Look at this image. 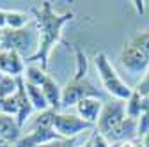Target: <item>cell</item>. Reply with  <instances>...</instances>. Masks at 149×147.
Returning <instances> with one entry per match:
<instances>
[{
    "instance_id": "cell-1",
    "label": "cell",
    "mask_w": 149,
    "mask_h": 147,
    "mask_svg": "<svg viewBox=\"0 0 149 147\" xmlns=\"http://www.w3.org/2000/svg\"><path fill=\"white\" fill-rule=\"evenodd\" d=\"M32 14L37 34H39V46H37L36 55L27 62L48 67L52 50L59 43H62V28L74 20V11L55 12L52 2H41L37 7H32Z\"/></svg>"
},
{
    "instance_id": "cell-2",
    "label": "cell",
    "mask_w": 149,
    "mask_h": 147,
    "mask_svg": "<svg viewBox=\"0 0 149 147\" xmlns=\"http://www.w3.org/2000/svg\"><path fill=\"white\" fill-rule=\"evenodd\" d=\"M94 66H96V71H98V76L101 80L103 89L114 99L126 101L132 96L133 89L119 76L117 69L114 67V64H112V60L108 59V55L105 51H100L94 55Z\"/></svg>"
},
{
    "instance_id": "cell-3",
    "label": "cell",
    "mask_w": 149,
    "mask_h": 147,
    "mask_svg": "<svg viewBox=\"0 0 149 147\" xmlns=\"http://www.w3.org/2000/svg\"><path fill=\"white\" fill-rule=\"evenodd\" d=\"M37 46H39V34H37L36 23L27 25L25 28L20 30H11L6 28L2 32V44H0V50H7V51H16L20 53L25 60L32 59Z\"/></svg>"
},
{
    "instance_id": "cell-4",
    "label": "cell",
    "mask_w": 149,
    "mask_h": 147,
    "mask_svg": "<svg viewBox=\"0 0 149 147\" xmlns=\"http://www.w3.org/2000/svg\"><path fill=\"white\" fill-rule=\"evenodd\" d=\"M91 96H100L94 83L89 78H82V80L73 78L62 87V110L69 106H77L82 99L91 98Z\"/></svg>"
},
{
    "instance_id": "cell-5",
    "label": "cell",
    "mask_w": 149,
    "mask_h": 147,
    "mask_svg": "<svg viewBox=\"0 0 149 147\" xmlns=\"http://www.w3.org/2000/svg\"><path fill=\"white\" fill-rule=\"evenodd\" d=\"M119 62L130 75H146L149 67V57L132 41H126L119 51Z\"/></svg>"
},
{
    "instance_id": "cell-6",
    "label": "cell",
    "mask_w": 149,
    "mask_h": 147,
    "mask_svg": "<svg viewBox=\"0 0 149 147\" xmlns=\"http://www.w3.org/2000/svg\"><path fill=\"white\" fill-rule=\"evenodd\" d=\"M92 128L94 126L85 122L77 114H66V112H57L55 114L53 130L57 131L59 137H62V138H77L82 133L91 131Z\"/></svg>"
},
{
    "instance_id": "cell-7",
    "label": "cell",
    "mask_w": 149,
    "mask_h": 147,
    "mask_svg": "<svg viewBox=\"0 0 149 147\" xmlns=\"http://www.w3.org/2000/svg\"><path fill=\"white\" fill-rule=\"evenodd\" d=\"M126 119V106H124V101H119V99H112L108 103L103 105V110H101V115L96 122V131L107 135L108 131H112L117 124H121L123 121Z\"/></svg>"
},
{
    "instance_id": "cell-8",
    "label": "cell",
    "mask_w": 149,
    "mask_h": 147,
    "mask_svg": "<svg viewBox=\"0 0 149 147\" xmlns=\"http://www.w3.org/2000/svg\"><path fill=\"white\" fill-rule=\"evenodd\" d=\"M57 138L62 137H59V133L53 128H36V130H29L25 135H22V138L16 142L14 147H41Z\"/></svg>"
},
{
    "instance_id": "cell-9",
    "label": "cell",
    "mask_w": 149,
    "mask_h": 147,
    "mask_svg": "<svg viewBox=\"0 0 149 147\" xmlns=\"http://www.w3.org/2000/svg\"><path fill=\"white\" fill-rule=\"evenodd\" d=\"M27 69V60L16 51H7L0 50V73L13 78L23 76V73Z\"/></svg>"
},
{
    "instance_id": "cell-10",
    "label": "cell",
    "mask_w": 149,
    "mask_h": 147,
    "mask_svg": "<svg viewBox=\"0 0 149 147\" xmlns=\"http://www.w3.org/2000/svg\"><path fill=\"white\" fill-rule=\"evenodd\" d=\"M105 137L110 144H124V142H132L135 138H140L139 130H137V121L126 117L121 124H117L114 130L108 131Z\"/></svg>"
},
{
    "instance_id": "cell-11",
    "label": "cell",
    "mask_w": 149,
    "mask_h": 147,
    "mask_svg": "<svg viewBox=\"0 0 149 147\" xmlns=\"http://www.w3.org/2000/svg\"><path fill=\"white\" fill-rule=\"evenodd\" d=\"M103 105H105V101L100 96H91V98L82 99L74 108H77V115L78 117H82L85 122H89L92 126H96V122H98V119L101 115Z\"/></svg>"
},
{
    "instance_id": "cell-12",
    "label": "cell",
    "mask_w": 149,
    "mask_h": 147,
    "mask_svg": "<svg viewBox=\"0 0 149 147\" xmlns=\"http://www.w3.org/2000/svg\"><path fill=\"white\" fill-rule=\"evenodd\" d=\"M22 130L23 128L18 124L16 117L0 112V137H2L7 144L16 145V142L22 138Z\"/></svg>"
},
{
    "instance_id": "cell-13",
    "label": "cell",
    "mask_w": 149,
    "mask_h": 147,
    "mask_svg": "<svg viewBox=\"0 0 149 147\" xmlns=\"http://www.w3.org/2000/svg\"><path fill=\"white\" fill-rule=\"evenodd\" d=\"M18 115H16V121L22 128L27 124V121L30 119L32 112H34V106L27 96V90H25V83H23V76L18 78Z\"/></svg>"
},
{
    "instance_id": "cell-14",
    "label": "cell",
    "mask_w": 149,
    "mask_h": 147,
    "mask_svg": "<svg viewBox=\"0 0 149 147\" xmlns=\"http://www.w3.org/2000/svg\"><path fill=\"white\" fill-rule=\"evenodd\" d=\"M43 94L46 98V103L52 110L55 112H61L62 110V87L55 82L52 76H48V80L43 83Z\"/></svg>"
},
{
    "instance_id": "cell-15",
    "label": "cell",
    "mask_w": 149,
    "mask_h": 147,
    "mask_svg": "<svg viewBox=\"0 0 149 147\" xmlns=\"http://www.w3.org/2000/svg\"><path fill=\"white\" fill-rule=\"evenodd\" d=\"M48 71L46 67H43L41 64H29L25 73H23V80L27 83H32V85H37V87H43V83L48 80Z\"/></svg>"
},
{
    "instance_id": "cell-16",
    "label": "cell",
    "mask_w": 149,
    "mask_h": 147,
    "mask_svg": "<svg viewBox=\"0 0 149 147\" xmlns=\"http://www.w3.org/2000/svg\"><path fill=\"white\" fill-rule=\"evenodd\" d=\"M23 83H25L27 96H29V99H30V103H32L36 112H45V110H50V106L46 103V98L43 94V89L37 87V85H32V83H27L25 80H23Z\"/></svg>"
},
{
    "instance_id": "cell-17",
    "label": "cell",
    "mask_w": 149,
    "mask_h": 147,
    "mask_svg": "<svg viewBox=\"0 0 149 147\" xmlns=\"http://www.w3.org/2000/svg\"><path fill=\"white\" fill-rule=\"evenodd\" d=\"M124 106H126V117L137 121L142 115V96L133 90L132 96L124 101Z\"/></svg>"
},
{
    "instance_id": "cell-18",
    "label": "cell",
    "mask_w": 149,
    "mask_h": 147,
    "mask_svg": "<svg viewBox=\"0 0 149 147\" xmlns=\"http://www.w3.org/2000/svg\"><path fill=\"white\" fill-rule=\"evenodd\" d=\"M27 25H30L27 12L16 11V9L7 11V28H11V30H20V28H25Z\"/></svg>"
},
{
    "instance_id": "cell-19",
    "label": "cell",
    "mask_w": 149,
    "mask_h": 147,
    "mask_svg": "<svg viewBox=\"0 0 149 147\" xmlns=\"http://www.w3.org/2000/svg\"><path fill=\"white\" fill-rule=\"evenodd\" d=\"M55 110H45V112H37V115L32 119L29 130H36V128H53V121H55Z\"/></svg>"
},
{
    "instance_id": "cell-20",
    "label": "cell",
    "mask_w": 149,
    "mask_h": 147,
    "mask_svg": "<svg viewBox=\"0 0 149 147\" xmlns=\"http://www.w3.org/2000/svg\"><path fill=\"white\" fill-rule=\"evenodd\" d=\"M16 90H18V78L7 76V75L0 78V96L2 98H9L16 94Z\"/></svg>"
},
{
    "instance_id": "cell-21",
    "label": "cell",
    "mask_w": 149,
    "mask_h": 147,
    "mask_svg": "<svg viewBox=\"0 0 149 147\" xmlns=\"http://www.w3.org/2000/svg\"><path fill=\"white\" fill-rule=\"evenodd\" d=\"M130 41H132L135 46H139L147 55V57H149V28H144V30L135 32L132 37H130Z\"/></svg>"
},
{
    "instance_id": "cell-22",
    "label": "cell",
    "mask_w": 149,
    "mask_h": 147,
    "mask_svg": "<svg viewBox=\"0 0 149 147\" xmlns=\"http://www.w3.org/2000/svg\"><path fill=\"white\" fill-rule=\"evenodd\" d=\"M74 53H77V71H74V76L77 80H82V78H87V57L84 55V51L80 48H74Z\"/></svg>"
},
{
    "instance_id": "cell-23",
    "label": "cell",
    "mask_w": 149,
    "mask_h": 147,
    "mask_svg": "<svg viewBox=\"0 0 149 147\" xmlns=\"http://www.w3.org/2000/svg\"><path fill=\"white\" fill-rule=\"evenodd\" d=\"M16 92H18V90H16ZM2 114L13 115V117L18 115V94H13V96H9V98H4Z\"/></svg>"
},
{
    "instance_id": "cell-24",
    "label": "cell",
    "mask_w": 149,
    "mask_h": 147,
    "mask_svg": "<svg viewBox=\"0 0 149 147\" xmlns=\"http://www.w3.org/2000/svg\"><path fill=\"white\" fill-rule=\"evenodd\" d=\"M85 144H87V147H112L110 142L107 140V137L100 131H92Z\"/></svg>"
},
{
    "instance_id": "cell-25",
    "label": "cell",
    "mask_w": 149,
    "mask_h": 147,
    "mask_svg": "<svg viewBox=\"0 0 149 147\" xmlns=\"http://www.w3.org/2000/svg\"><path fill=\"white\" fill-rule=\"evenodd\" d=\"M77 144H78V137L77 138H57V140L48 142L41 147H80Z\"/></svg>"
},
{
    "instance_id": "cell-26",
    "label": "cell",
    "mask_w": 149,
    "mask_h": 147,
    "mask_svg": "<svg viewBox=\"0 0 149 147\" xmlns=\"http://www.w3.org/2000/svg\"><path fill=\"white\" fill-rule=\"evenodd\" d=\"M135 92H139L142 98H149V73H146V75L137 82V85L133 87Z\"/></svg>"
},
{
    "instance_id": "cell-27",
    "label": "cell",
    "mask_w": 149,
    "mask_h": 147,
    "mask_svg": "<svg viewBox=\"0 0 149 147\" xmlns=\"http://www.w3.org/2000/svg\"><path fill=\"white\" fill-rule=\"evenodd\" d=\"M137 130L140 138L149 133V112H142V115L137 119Z\"/></svg>"
},
{
    "instance_id": "cell-28",
    "label": "cell",
    "mask_w": 149,
    "mask_h": 147,
    "mask_svg": "<svg viewBox=\"0 0 149 147\" xmlns=\"http://www.w3.org/2000/svg\"><path fill=\"white\" fill-rule=\"evenodd\" d=\"M6 28H7V11L0 7V30H6Z\"/></svg>"
},
{
    "instance_id": "cell-29",
    "label": "cell",
    "mask_w": 149,
    "mask_h": 147,
    "mask_svg": "<svg viewBox=\"0 0 149 147\" xmlns=\"http://www.w3.org/2000/svg\"><path fill=\"white\" fill-rule=\"evenodd\" d=\"M123 147H146V145H144L142 138H135V140H132V142H124Z\"/></svg>"
},
{
    "instance_id": "cell-30",
    "label": "cell",
    "mask_w": 149,
    "mask_h": 147,
    "mask_svg": "<svg viewBox=\"0 0 149 147\" xmlns=\"http://www.w3.org/2000/svg\"><path fill=\"white\" fill-rule=\"evenodd\" d=\"M142 112H149V98H142Z\"/></svg>"
},
{
    "instance_id": "cell-31",
    "label": "cell",
    "mask_w": 149,
    "mask_h": 147,
    "mask_svg": "<svg viewBox=\"0 0 149 147\" xmlns=\"http://www.w3.org/2000/svg\"><path fill=\"white\" fill-rule=\"evenodd\" d=\"M0 147H13V145H11V144H7L2 137H0Z\"/></svg>"
},
{
    "instance_id": "cell-32",
    "label": "cell",
    "mask_w": 149,
    "mask_h": 147,
    "mask_svg": "<svg viewBox=\"0 0 149 147\" xmlns=\"http://www.w3.org/2000/svg\"><path fill=\"white\" fill-rule=\"evenodd\" d=\"M142 142H144V145H146V147H149V133H147L146 137H142Z\"/></svg>"
},
{
    "instance_id": "cell-33",
    "label": "cell",
    "mask_w": 149,
    "mask_h": 147,
    "mask_svg": "<svg viewBox=\"0 0 149 147\" xmlns=\"http://www.w3.org/2000/svg\"><path fill=\"white\" fill-rule=\"evenodd\" d=\"M2 105H4V98L0 96V112H2Z\"/></svg>"
},
{
    "instance_id": "cell-34",
    "label": "cell",
    "mask_w": 149,
    "mask_h": 147,
    "mask_svg": "<svg viewBox=\"0 0 149 147\" xmlns=\"http://www.w3.org/2000/svg\"><path fill=\"white\" fill-rule=\"evenodd\" d=\"M2 32H4V30H0V44H2Z\"/></svg>"
},
{
    "instance_id": "cell-35",
    "label": "cell",
    "mask_w": 149,
    "mask_h": 147,
    "mask_svg": "<svg viewBox=\"0 0 149 147\" xmlns=\"http://www.w3.org/2000/svg\"><path fill=\"white\" fill-rule=\"evenodd\" d=\"M2 76H4V75H2V73H0V78H2Z\"/></svg>"
},
{
    "instance_id": "cell-36",
    "label": "cell",
    "mask_w": 149,
    "mask_h": 147,
    "mask_svg": "<svg viewBox=\"0 0 149 147\" xmlns=\"http://www.w3.org/2000/svg\"><path fill=\"white\" fill-rule=\"evenodd\" d=\"M147 73H149V67H147Z\"/></svg>"
}]
</instances>
